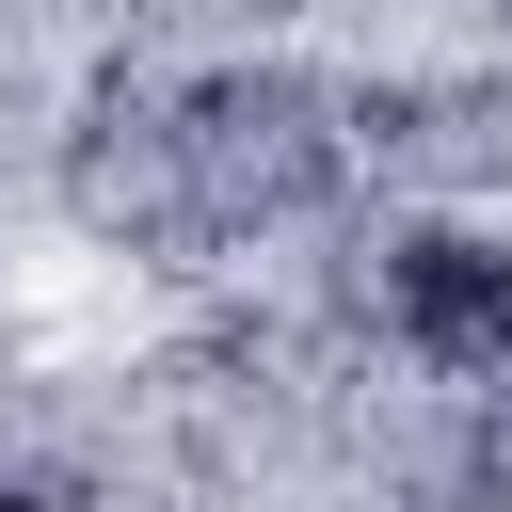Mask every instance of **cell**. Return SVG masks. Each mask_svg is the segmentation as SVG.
I'll return each instance as SVG.
<instances>
[{
  "mask_svg": "<svg viewBox=\"0 0 512 512\" xmlns=\"http://www.w3.org/2000/svg\"><path fill=\"white\" fill-rule=\"evenodd\" d=\"M448 512H512V496H448Z\"/></svg>",
  "mask_w": 512,
  "mask_h": 512,
  "instance_id": "obj_2",
  "label": "cell"
},
{
  "mask_svg": "<svg viewBox=\"0 0 512 512\" xmlns=\"http://www.w3.org/2000/svg\"><path fill=\"white\" fill-rule=\"evenodd\" d=\"M368 336L432 400L512 416V208H416L368 256Z\"/></svg>",
  "mask_w": 512,
  "mask_h": 512,
  "instance_id": "obj_1",
  "label": "cell"
}]
</instances>
